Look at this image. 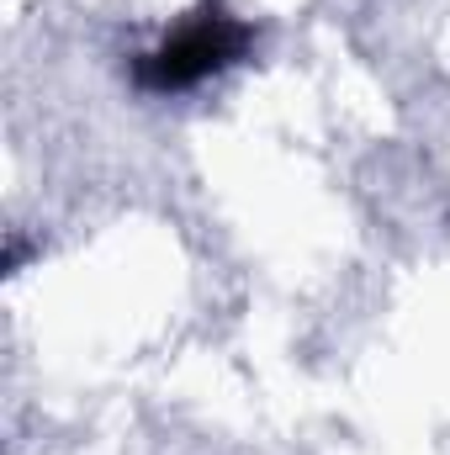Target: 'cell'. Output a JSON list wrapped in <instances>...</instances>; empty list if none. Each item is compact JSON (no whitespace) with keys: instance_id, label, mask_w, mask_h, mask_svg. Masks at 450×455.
Listing matches in <instances>:
<instances>
[{"instance_id":"obj_1","label":"cell","mask_w":450,"mask_h":455,"mask_svg":"<svg viewBox=\"0 0 450 455\" xmlns=\"http://www.w3.org/2000/svg\"><path fill=\"white\" fill-rule=\"evenodd\" d=\"M254 43V27L228 16L218 0H202V11H191L186 27H175L154 53L133 59V85L170 96V91H191L213 75H223L228 64H238Z\"/></svg>"}]
</instances>
